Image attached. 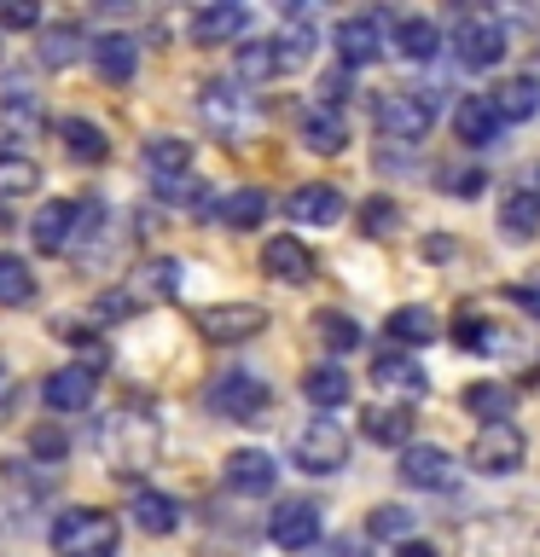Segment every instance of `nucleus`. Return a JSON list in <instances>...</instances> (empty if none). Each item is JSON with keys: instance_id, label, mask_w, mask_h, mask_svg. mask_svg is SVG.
<instances>
[{"instance_id": "473e14b6", "label": "nucleus", "mask_w": 540, "mask_h": 557, "mask_svg": "<svg viewBox=\"0 0 540 557\" xmlns=\"http://www.w3.org/2000/svg\"><path fill=\"white\" fill-rule=\"evenodd\" d=\"M303 395L326 412V407H343V400L355 395V383H348L343 366H314V372H303Z\"/></svg>"}, {"instance_id": "49530a36", "label": "nucleus", "mask_w": 540, "mask_h": 557, "mask_svg": "<svg viewBox=\"0 0 540 557\" xmlns=\"http://www.w3.org/2000/svg\"><path fill=\"white\" fill-rule=\"evenodd\" d=\"M41 24V7H35V0H7V7H0V29H35Z\"/></svg>"}, {"instance_id": "ddd939ff", "label": "nucleus", "mask_w": 540, "mask_h": 557, "mask_svg": "<svg viewBox=\"0 0 540 557\" xmlns=\"http://www.w3.org/2000/svg\"><path fill=\"white\" fill-rule=\"evenodd\" d=\"M76 221H82V203H70V198H47L41 209H35V221H29L35 250H47V256L70 250V238H76Z\"/></svg>"}, {"instance_id": "cd10ccee", "label": "nucleus", "mask_w": 540, "mask_h": 557, "mask_svg": "<svg viewBox=\"0 0 540 557\" xmlns=\"http://www.w3.org/2000/svg\"><path fill=\"white\" fill-rule=\"evenodd\" d=\"M87 52V35L76 24H47L41 29V47H35V59H41L47 70H70Z\"/></svg>"}, {"instance_id": "58836bf2", "label": "nucleus", "mask_w": 540, "mask_h": 557, "mask_svg": "<svg viewBox=\"0 0 540 557\" xmlns=\"http://www.w3.org/2000/svg\"><path fill=\"white\" fill-rule=\"evenodd\" d=\"M35 186H41V169H35L24 151L0 146V198H24V191H35Z\"/></svg>"}, {"instance_id": "a18cd8bd", "label": "nucleus", "mask_w": 540, "mask_h": 557, "mask_svg": "<svg viewBox=\"0 0 540 557\" xmlns=\"http://www.w3.org/2000/svg\"><path fill=\"white\" fill-rule=\"evenodd\" d=\"M453 343L470 348V355H488V348H494V331L482 320H453Z\"/></svg>"}, {"instance_id": "f3484780", "label": "nucleus", "mask_w": 540, "mask_h": 557, "mask_svg": "<svg viewBox=\"0 0 540 557\" xmlns=\"http://www.w3.org/2000/svg\"><path fill=\"white\" fill-rule=\"evenodd\" d=\"M261 268H268V278H279V285H308L314 278V256L303 250V238L279 233L261 244Z\"/></svg>"}, {"instance_id": "1a4fd4ad", "label": "nucleus", "mask_w": 540, "mask_h": 557, "mask_svg": "<svg viewBox=\"0 0 540 557\" xmlns=\"http://www.w3.org/2000/svg\"><path fill=\"white\" fill-rule=\"evenodd\" d=\"M453 59H459L465 70H488L505 59V29L494 24V17H465L459 29H453Z\"/></svg>"}, {"instance_id": "a211bd4d", "label": "nucleus", "mask_w": 540, "mask_h": 557, "mask_svg": "<svg viewBox=\"0 0 540 557\" xmlns=\"http://www.w3.org/2000/svg\"><path fill=\"white\" fill-rule=\"evenodd\" d=\"M296 134H303V146H308V151L338 157V151L348 146V116H343V111H331V104H308L303 122H296Z\"/></svg>"}, {"instance_id": "9b49d317", "label": "nucleus", "mask_w": 540, "mask_h": 557, "mask_svg": "<svg viewBox=\"0 0 540 557\" xmlns=\"http://www.w3.org/2000/svg\"><path fill=\"white\" fill-rule=\"evenodd\" d=\"M261 325H268V313H261L256 302H221V308L198 313V331L209 343H244V337H256Z\"/></svg>"}, {"instance_id": "de8ad7c7", "label": "nucleus", "mask_w": 540, "mask_h": 557, "mask_svg": "<svg viewBox=\"0 0 540 557\" xmlns=\"http://www.w3.org/2000/svg\"><path fill=\"white\" fill-rule=\"evenodd\" d=\"M482 186H488V174H482V169H459V174H453V186H447V191H453V198H477Z\"/></svg>"}, {"instance_id": "9d476101", "label": "nucleus", "mask_w": 540, "mask_h": 557, "mask_svg": "<svg viewBox=\"0 0 540 557\" xmlns=\"http://www.w3.org/2000/svg\"><path fill=\"white\" fill-rule=\"evenodd\" d=\"M94 389H99L94 366H59V372H47L41 400L52 412H87V407H94Z\"/></svg>"}, {"instance_id": "2eb2a0df", "label": "nucleus", "mask_w": 540, "mask_h": 557, "mask_svg": "<svg viewBox=\"0 0 540 557\" xmlns=\"http://www.w3.org/2000/svg\"><path fill=\"white\" fill-rule=\"evenodd\" d=\"M500 128H505V122H500V111H494V99H488V94H465L459 104H453V134H459L470 151L494 146Z\"/></svg>"}, {"instance_id": "4c0bfd02", "label": "nucleus", "mask_w": 540, "mask_h": 557, "mask_svg": "<svg viewBox=\"0 0 540 557\" xmlns=\"http://www.w3.org/2000/svg\"><path fill=\"white\" fill-rule=\"evenodd\" d=\"M29 296H35V273H29V261L0 250V308H24Z\"/></svg>"}, {"instance_id": "2f4dec72", "label": "nucleus", "mask_w": 540, "mask_h": 557, "mask_svg": "<svg viewBox=\"0 0 540 557\" xmlns=\"http://www.w3.org/2000/svg\"><path fill=\"white\" fill-rule=\"evenodd\" d=\"M134 522L146 534H174L181 529V505H174L169 494H157V487H139L134 494Z\"/></svg>"}, {"instance_id": "8fccbe9b", "label": "nucleus", "mask_w": 540, "mask_h": 557, "mask_svg": "<svg viewBox=\"0 0 540 557\" xmlns=\"http://www.w3.org/2000/svg\"><path fill=\"white\" fill-rule=\"evenodd\" d=\"M326 557H366V552H360V540L343 534V540H331V546H326Z\"/></svg>"}, {"instance_id": "72a5a7b5", "label": "nucleus", "mask_w": 540, "mask_h": 557, "mask_svg": "<svg viewBox=\"0 0 540 557\" xmlns=\"http://www.w3.org/2000/svg\"><path fill=\"white\" fill-rule=\"evenodd\" d=\"M465 407L477 412V418H488V424H505V418H512V407H517V389L512 383H470L465 389Z\"/></svg>"}, {"instance_id": "c756f323", "label": "nucleus", "mask_w": 540, "mask_h": 557, "mask_svg": "<svg viewBox=\"0 0 540 557\" xmlns=\"http://www.w3.org/2000/svg\"><path fill=\"white\" fill-rule=\"evenodd\" d=\"M59 134H64V151L76 157V163H105V151H111L105 128H99V122H87V116H64Z\"/></svg>"}, {"instance_id": "bb28decb", "label": "nucleus", "mask_w": 540, "mask_h": 557, "mask_svg": "<svg viewBox=\"0 0 540 557\" xmlns=\"http://www.w3.org/2000/svg\"><path fill=\"white\" fill-rule=\"evenodd\" d=\"M372 377L383 383V389H401V395H425V366H418L413 355H401V348H383V355L372 360Z\"/></svg>"}, {"instance_id": "393cba45", "label": "nucleus", "mask_w": 540, "mask_h": 557, "mask_svg": "<svg viewBox=\"0 0 540 557\" xmlns=\"http://www.w3.org/2000/svg\"><path fill=\"white\" fill-rule=\"evenodd\" d=\"M360 430H366V442H378V447H401V453L413 447V412L407 407H372L360 418Z\"/></svg>"}, {"instance_id": "f257e3e1", "label": "nucleus", "mask_w": 540, "mask_h": 557, "mask_svg": "<svg viewBox=\"0 0 540 557\" xmlns=\"http://www.w3.org/2000/svg\"><path fill=\"white\" fill-rule=\"evenodd\" d=\"M122 529L111 511H94V505H70L52 522V552L59 557H116Z\"/></svg>"}, {"instance_id": "20e7f679", "label": "nucleus", "mask_w": 540, "mask_h": 557, "mask_svg": "<svg viewBox=\"0 0 540 557\" xmlns=\"http://www.w3.org/2000/svg\"><path fill=\"white\" fill-rule=\"evenodd\" d=\"M99 453L111 459V470H146L157 459V424L151 418H134V412H116V418H105V430H99Z\"/></svg>"}, {"instance_id": "5701e85b", "label": "nucleus", "mask_w": 540, "mask_h": 557, "mask_svg": "<svg viewBox=\"0 0 540 557\" xmlns=\"http://www.w3.org/2000/svg\"><path fill=\"white\" fill-rule=\"evenodd\" d=\"M94 70L105 82H128L139 70V41L134 35H94Z\"/></svg>"}, {"instance_id": "79ce46f5", "label": "nucleus", "mask_w": 540, "mask_h": 557, "mask_svg": "<svg viewBox=\"0 0 540 557\" xmlns=\"http://www.w3.org/2000/svg\"><path fill=\"white\" fill-rule=\"evenodd\" d=\"M395 221H401L395 198H366V203H360V226H366V238H390V233H395Z\"/></svg>"}, {"instance_id": "c9c22d12", "label": "nucleus", "mask_w": 540, "mask_h": 557, "mask_svg": "<svg viewBox=\"0 0 540 557\" xmlns=\"http://www.w3.org/2000/svg\"><path fill=\"white\" fill-rule=\"evenodd\" d=\"M395 47L407 52L413 64H425V59L442 52V29H435L430 17H401V24H395Z\"/></svg>"}, {"instance_id": "603ef678", "label": "nucleus", "mask_w": 540, "mask_h": 557, "mask_svg": "<svg viewBox=\"0 0 540 557\" xmlns=\"http://www.w3.org/2000/svg\"><path fill=\"white\" fill-rule=\"evenodd\" d=\"M7 400H12V372H7V360H0V412H7Z\"/></svg>"}, {"instance_id": "dca6fc26", "label": "nucleus", "mask_w": 540, "mask_h": 557, "mask_svg": "<svg viewBox=\"0 0 540 557\" xmlns=\"http://www.w3.org/2000/svg\"><path fill=\"white\" fill-rule=\"evenodd\" d=\"M41 128H47V111H41V99H35L29 87L0 94V139H7V146H17V139H35Z\"/></svg>"}, {"instance_id": "aec40b11", "label": "nucleus", "mask_w": 540, "mask_h": 557, "mask_svg": "<svg viewBox=\"0 0 540 557\" xmlns=\"http://www.w3.org/2000/svg\"><path fill=\"white\" fill-rule=\"evenodd\" d=\"M226 487H233V494H273V482H279V465L268 459V453L261 447H238L233 459H226Z\"/></svg>"}, {"instance_id": "b1692460", "label": "nucleus", "mask_w": 540, "mask_h": 557, "mask_svg": "<svg viewBox=\"0 0 540 557\" xmlns=\"http://www.w3.org/2000/svg\"><path fill=\"white\" fill-rule=\"evenodd\" d=\"M500 233L505 238H535L540 233V191L535 186L505 191V198H500Z\"/></svg>"}, {"instance_id": "6ab92c4d", "label": "nucleus", "mask_w": 540, "mask_h": 557, "mask_svg": "<svg viewBox=\"0 0 540 557\" xmlns=\"http://www.w3.org/2000/svg\"><path fill=\"white\" fill-rule=\"evenodd\" d=\"M244 29H250V12H244L238 0H221V7H204V12H192V41H198V47L238 41Z\"/></svg>"}, {"instance_id": "4468645a", "label": "nucleus", "mask_w": 540, "mask_h": 557, "mask_svg": "<svg viewBox=\"0 0 540 557\" xmlns=\"http://www.w3.org/2000/svg\"><path fill=\"white\" fill-rule=\"evenodd\" d=\"M338 59H343V70H360V64L383 59V12L343 17V24H338Z\"/></svg>"}, {"instance_id": "c03bdc74", "label": "nucleus", "mask_w": 540, "mask_h": 557, "mask_svg": "<svg viewBox=\"0 0 540 557\" xmlns=\"http://www.w3.org/2000/svg\"><path fill=\"white\" fill-rule=\"evenodd\" d=\"M29 453H35V459H47V465H59L64 453H70V442H64L59 424H35L29 430Z\"/></svg>"}, {"instance_id": "e433bc0d", "label": "nucleus", "mask_w": 540, "mask_h": 557, "mask_svg": "<svg viewBox=\"0 0 540 557\" xmlns=\"http://www.w3.org/2000/svg\"><path fill=\"white\" fill-rule=\"evenodd\" d=\"M314 331H320V343L331 348V355H348V348H360V337H366V331L355 325V313H338V308L314 313Z\"/></svg>"}, {"instance_id": "412c9836", "label": "nucleus", "mask_w": 540, "mask_h": 557, "mask_svg": "<svg viewBox=\"0 0 540 557\" xmlns=\"http://www.w3.org/2000/svg\"><path fill=\"white\" fill-rule=\"evenodd\" d=\"M285 209H291V221H303V226H331L343 215V191L338 186H296L285 198Z\"/></svg>"}, {"instance_id": "ea45409f", "label": "nucleus", "mask_w": 540, "mask_h": 557, "mask_svg": "<svg viewBox=\"0 0 540 557\" xmlns=\"http://www.w3.org/2000/svg\"><path fill=\"white\" fill-rule=\"evenodd\" d=\"M273 76H285V64H279V47H273V41L238 47V82H273Z\"/></svg>"}, {"instance_id": "09e8293b", "label": "nucleus", "mask_w": 540, "mask_h": 557, "mask_svg": "<svg viewBox=\"0 0 540 557\" xmlns=\"http://www.w3.org/2000/svg\"><path fill=\"white\" fill-rule=\"evenodd\" d=\"M505 296H512L523 313H535V320H540V285H505Z\"/></svg>"}, {"instance_id": "6e6552de", "label": "nucleus", "mask_w": 540, "mask_h": 557, "mask_svg": "<svg viewBox=\"0 0 540 557\" xmlns=\"http://www.w3.org/2000/svg\"><path fill=\"white\" fill-rule=\"evenodd\" d=\"M198 116L209 122V134H221L226 146H233V139L244 134V122H250V99H244L233 82H209L198 94Z\"/></svg>"}, {"instance_id": "864d4df0", "label": "nucleus", "mask_w": 540, "mask_h": 557, "mask_svg": "<svg viewBox=\"0 0 540 557\" xmlns=\"http://www.w3.org/2000/svg\"><path fill=\"white\" fill-rule=\"evenodd\" d=\"M7 226H12V215H7V203H0V233H7Z\"/></svg>"}, {"instance_id": "f8f14e48", "label": "nucleus", "mask_w": 540, "mask_h": 557, "mask_svg": "<svg viewBox=\"0 0 540 557\" xmlns=\"http://www.w3.org/2000/svg\"><path fill=\"white\" fill-rule=\"evenodd\" d=\"M401 482L425 487V494H442V487H453V453L430 447V442H413L407 453H401Z\"/></svg>"}, {"instance_id": "37998d69", "label": "nucleus", "mask_w": 540, "mask_h": 557, "mask_svg": "<svg viewBox=\"0 0 540 557\" xmlns=\"http://www.w3.org/2000/svg\"><path fill=\"white\" fill-rule=\"evenodd\" d=\"M279 64H285V70H296V64H303L308 59V52H314V29H308V17H303V24H291L285 35H279Z\"/></svg>"}, {"instance_id": "7ed1b4c3", "label": "nucleus", "mask_w": 540, "mask_h": 557, "mask_svg": "<svg viewBox=\"0 0 540 557\" xmlns=\"http://www.w3.org/2000/svg\"><path fill=\"white\" fill-rule=\"evenodd\" d=\"M209 412L216 418H233V424H256L261 412H268V383H261L250 366H233V372H216L209 377Z\"/></svg>"}, {"instance_id": "4be33fe9", "label": "nucleus", "mask_w": 540, "mask_h": 557, "mask_svg": "<svg viewBox=\"0 0 540 557\" xmlns=\"http://www.w3.org/2000/svg\"><path fill=\"white\" fill-rule=\"evenodd\" d=\"M169 296H181V261L174 256H157L146 261V268L134 273V290H128V302H169Z\"/></svg>"}, {"instance_id": "5fc2aeb1", "label": "nucleus", "mask_w": 540, "mask_h": 557, "mask_svg": "<svg viewBox=\"0 0 540 557\" xmlns=\"http://www.w3.org/2000/svg\"><path fill=\"white\" fill-rule=\"evenodd\" d=\"M535 181H540V174H535ZM535 191H540V186H535Z\"/></svg>"}, {"instance_id": "f704fd0d", "label": "nucleus", "mask_w": 540, "mask_h": 557, "mask_svg": "<svg viewBox=\"0 0 540 557\" xmlns=\"http://www.w3.org/2000/svg\"><path fill=\"white\" fill-rule=\"evenodd\" d=\"M488 99H494L500 122H529L540 111V82L535 76H517V82H505L500 94H488Z\"/></svg>"}, {"instance_id": "a878e982", "label": "nucleus", "mask_w": 540, "mask_h": 557, "mask_svg": "<svg viewBox=\"0 0 540 557\" xmlns=\"http://www.w3.org/2000/svg\"><path fill=\"white\" fill-rule=\"evenodd\" d=\"M390 337H395V348L435 343V337H442V320H435L425 302H407V308H395V313H390Z\"/></svg>"}, {"instance_id": "423d86ee", "label": "nucleus", "mask_w": 540, "mask_h": 557, "mask_svg": "<svg viewBox=\"0 0 540 557\" xmlns=\"http://www.w3.org/2000/svg\"><path fill=\"white\" fill-rule=\"evenodd\" d=\"M529 459V442H523V430L505 418V424H482L477 442H470V470L477 476H512V470Z\"/></svg>"}, {"instance_id": "a19ab883", "label": "nucleus", "mask_w": 540, "mask_h": 557, "mask_svg": "<svg viewBox=\"0 0 540 557\" xmlns=\"http://www.w3.org/2000/svg\"><path fill=\"white\" fill-rule=\"evenodd\" d=\"M366 534H372V540H395V546H407V540H413V511H407V505H378V511L366 517Z\"/></svg>"}, {"instance_id": "7c9ffc66", "label": "nucleus", "mask_w": 540, "mask_h": 557, "mask_svg": "<svg viewBox=\"0 0 540 557\" xmlns=\"http://www.w3.org/2000/svg\"><path fill=\"white\" fill-rule=\"evenodd\" d=\"M146 169L157 174V181H181V174L192 169V139H174V134L146 139Z\"/></svg>"}, {"instance_id": "0eeeda50", "label": "nucleus", "mask_w": 540, "mask_h": 557, "mask_svg": "<svg viewBox=\"0 0 540 557\" xmlns=\"http://www.w3.org/2000/svg\"><path fill=\"white\" fill-rule=\"evenodd\" d=\"M268 540H273L279 552H308V546H320V505H314V499H285V505L268 517Z\"/></svg>"}, {"instance_id": "f03ea898", "label": "nucleus", "mask_w": 540, "mask_h": 557, "mask_svg": "<svg viewBox=\"0 0 540 557\" xmlns=\"http://www.w3.org/2000/svg\"><path fill=\"white\" fill-rule=\"evenodd\" d=\"M372 116H378V134L383 139L418 146V139L435 128V94H425V87H390V94H378Z\"/></svg>"}, {"instance_id": "c85d7f7f", "label": "nucleus", "mask_w": 540, "mask_h": 557, "mask_svg": "<svg viewBox=\"0 0 540 557\" xmlns=\"http://www.w3.org/2000/svg\"><path fill=\"white\" fill-rule=\"evenodd\" d=\"M216 215L233 226V233H250V226H261V215H268V191L261 186H238L226 191V198L216 203Z\"/></svg>"}, {"instance_id": "3c124183", "label": "nucleus", "mask_w": 540, "mask_h": 557, "mask_svg": "<svg viewBox=\"0 0 540 557\" xmlns=\"http://www.w3.org/2000/svg\"><path fill=\"white\" fill-rule=\"evenodd\" d=\"M395 557H435L430 540H407V546H395Z\"/></svg>"}, {"instance_id": "39448f33", "label": "nucleus", "mask_w": 540, "mask_h": 557, "mask_svg": "<svg viewBox=\"0 0 540 557\" xmlns=\"http://www.w3.org/2000/svg\"><path fill=\"white\" fill-rule=\"evenodd\" d=\"M291 459H296V470H308V476H331V470L348 465V430L338 418H314V424L296 430Z\"/></svg>"}]
</instances>
